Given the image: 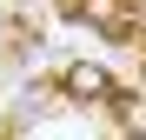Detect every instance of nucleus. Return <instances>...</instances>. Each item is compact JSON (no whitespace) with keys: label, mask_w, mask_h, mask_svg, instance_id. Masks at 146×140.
<instances>
[{"label":"nucleus","mask_w":146,"mask_h":140,"mask_svg":"<svg viewBox=\"0 0 146 140\" xmlns=\"http://www.w3.org/2000/svg\"><path fill=\"white\" fill-rule=\"evenodd\" d=\"M60 7H66L73 20H86V27L113 33V40H126V27H133V13L119 7V0H60Z\"/></svg>","instance_id":"f257e3e1"},{"label":"nucleus","mask_w":146,"mask_h":140,"mask_svg":"<svg viewBox=\"0 0 146 140\" xmlns=\"http://www.w3.org/2000/svg\"><path fill=\"white\" fill-rule=\"evenodd\" d=\"M113 113L126 127H146V100H139V93H113Z\"/></svg>","instance_id":"7ed1b4c3"},{"label":"nucleus","mask_w":146,"mask_h":140,"mask_svg":"<svg viewBox=\"0 0 146 140\" xmlns=\"http://www.w3.org/2000/svg\"><path fill=\"white\" fill-rule=\"evenodd\" d=\"M60 87L73 93V100H106V93H113V80H106L100 60H73L66 74H60Z\"/></svg>","instance_id":"f03ea898"}]
</instances>
